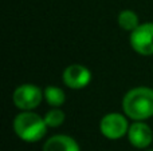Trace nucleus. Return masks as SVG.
<instances>
[{"mask_svg":"<svg viewBox=\"0 0 153 151\" xmlns=\"http://www.w3.org/2000/svg\"><path fill=\"white\" fill-rule=\"evenodd\" d=\"M132 48L143 56L153 55V23H143L130 32Z\"/></svg>","mask_w":153,"mask_h":151,"instance_id":"39448f33","label":"nucleus"},{"mask_svg":"<svg viewBox=\"0 0 153 151\" xmlns=\"http://www.w3.org/2000/svg\"><path fill=\"white\" fill-rule=\"evenodd\" d=\"M126 115H121L118 112L106 114L100 122V130L102 135L108 139H120L128 134L129 123Z\"/></svg>","mask_w":153,"mask_h":151,"instance_id":"20e7f679","label":"nucleus"},{"mask_svg":"<svg viewBox=\"0 0 153 151\" xmlns=\"http://www.w3.org/2000/svg\"><path fill=\"white\" fill-rule=\"evenodd\" d=\"M122 108L132 120H145L153 117V90L149 87L129 90L124 96Z\"/></svg>","mask_w":153,"mask_h":151,"instance_id":"f257e3e1","label":"nucleus"},{"mask_svg":"<svg viewBox=\"0 0 153 151\" xmlns=\"http://www.w3.org/2000/svg\"><path fill=\"white\" fill-rule=\"evenodd\" d=\"M43 151H81L75 139L69 135H54L46 141Z\"/></svg>","mask_w":153,"mask_h":151,"instance_id":"6e6552de","label":"nucleus"},{"mask_svg":"<svg viewBox=\"0 0 153 151\" xmlns=\"http://www.w3.org/2000/svg\"><path fill=\"white\" fill-rule=\"evenodd\" d=\"M45 96L43 91L35 84H22L13 91V104L22 111H32L36 108Z\"/></svg>","mask_w":153,"mask_h":151,"instance_id":"7ed1b4c3","label":"nucleus"},{"mask_svg":"<svg viewBox=\"0 0 153 151\" xmlns=\"http://www.w3.org/2000/svg\"><path fill=\"white\" fill-rule=\"evenodd\" d=\"M149 151H153V150H149Z\"/></svg>","mask_w":153,"mask_h":151,"instance_id":"f8f14e48","label":"nucleus"},{"mask_svg":"<svg viewBox=\"0 0 153 151\" xmlns=\"http://www.w3.org/2000/svg\"><path fill=\"white\" fill-rule=\"evenodd\" d=\"M117 23L121 27L124 31L128 32H133L138 26V16L134 11L132 10H124L118 13V18H117Z\"/></svg>","mask_w":153,"mask_h":151,"instance_id":"1a4fd4ad","label":"nucleus"},{"mask_svg":"<svg viewBox=\"0 0 153 151\" xmlns=\"http://www.w3.org/2000/svg\"><path fill=\"white\" fill-rule=\"evenodd\" d=\"M128 139L132 146L137 149H145L153 141V131L143 120H133L128 130Z\"/></svg>","mask_w":153,"mask_h":151,"instance_id":"0eeeda50","label":"nucleus"},{"mask_svg":"<svg viewBox=\"0 0 153 151\" xmlns=\"http://www.w3.org/2000/svg\"><path fill=\"white\" fill-rule=\"evenodd\" d=\"M13 130L24 142H38L46 135L47 125L45 118L34 111H22L13 119Z\"/></svg>","mask_w":153,"mask_h":151,"instance_id":"f03ea898","label":"nucleus"},{"mask_svg":"<svg viewBox=\"0 0 153 151\" xmlns=\"http://www.w3.org/2000/svg\"><path fill=\"white\" fill-rule=\"evenodd\" d=\"M63 83L71 90H82L91 80V72L82 64H70L63 71Z\"/></svg>","mask_w":153,"mask_h":151,"instance_id":"423d86ee","label":"nucleus"},{"mask_svg":"<svg viewBox=\"0 0 153 151\" xmlns=\"http://www.w3.org/2000/svg\"><path fill=\"white\" fill-rule=\"evenodd\" d=\"M66 119V115L59 107H53L47 114L45 115V122L47 127H59Z\"/></svg>","mask_w":153,"mask_h":151,"instance_id":"9b49d317","label":"nucleus"},{"mask_svg":"<svg viewBox=\"0 0 153 151\" xmlns=\"http://www.w3.org/2000/svg\"><path fill=\"white\" fill-rule=\"evenodd\" d=\"M45 99L51 107H61L66 100V94L56 86H47L43 91Z\"/></svg>","mask_w":153,"mask_h":151,"instance_id":"9d476101","label":"nucleus"}]
</instances>
